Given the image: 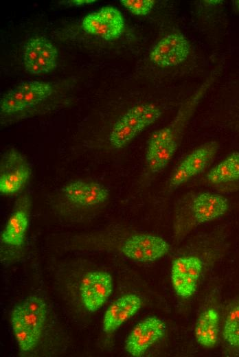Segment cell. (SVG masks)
I'll use <instances>...</instances> for the list:
<instances>
[{"instance_id":"1","label":"cell","mask_w":239,"mask_h":357,"mask_svg":"<svg viewBox=\"0 0 239 357\" xmlns=\"http://www.w3.org/2000/svg\"><path fill=\"white\" fill-rule=\"evenodd\" d=\"M196 100L185 104L174 120L155 131L150 136L146 152V163L149 171L157 174L166 168L179 145L181 134L192 115Z\"/></svg>"},{"instance_id":"2","label":"cell","mask_w":239,"mask_h":357,"mask_svg":"<svg viewBox=\"0 0 239 357\" xmlns=\"http://www.w3.org/2000/svg\"><path fill=\"white\" fill-rule=\"evenodd\" d=\"M177 212L175 234L181 238L193 227L212 221L224 215L229 209L228 199L212 192L187 194L179 203Z\"/></svg>"},{"instance_id":"3","label":"cell","mask_w":239,"mask_h":357,"mask_svg":"<svg viewBox=\"0 0 239 357\" xmlns=\"http://www.w3.org/2000/svg\"><path fill=\"white\" fill-rule=\"evenodd\" d=\"M46 318L47 305L38 295H30L13 308L11 325L22 352L30 351L38 344Z\"/></svg>"},{"instance_id":"4","label":"cell","mask_w":239,"mask_h":357,"mask_svg":"<svg viewBox=\"0 0 239 357\" xmlns=\"http://www.w3.org/2000/svg\"><path fill=\"white\" fill-rule=\"evenodd\" d=\"M163 111L152 103L139 104L130 108L114 124L109 135L113 148L121 149L161 116Z\"/></svg>"},{"instance_id":"5","label":"cell","mask_w":239,"mask_h":357,"mask_svg":"<svg viewBox=\"0 0 239 357\" xmlns=\"http://www.w3.org/2000/svg\"><path fill=\"white\" fill-rule=\"evenodd\" d=\"M53 93L52 84L41 81H27L9 90L1 99L0 111L13 115L38 105Z\"/></svg>"},{"instance_id":"6","label":"cell","mask_w":239,"mask_h":357,"mask_svg":"<svg viewBox=\"0 0 239 357\" xmlns=\"http://www.w3.org/2000/svg\"><path fill=\"white\" fill-rule=\"evenodd\" d=\"M219 148L216 141L206 142L190 152L172 172L168 189H175L203 172L210 164Z\"/></svg>"},{"instance_id":"7","label":"cell","mask_w":239,"mask_h":357,"mask_svg":"<svg viewBox=\"0 0 239 357\" xmlns=\"http://www.w3.org/2000/svg\"><path fill=\"white\" fill-rule=\"evenodd\" d=\"M31 168L25 157L14 148L4 152L0 162V192L11 195L21 191L27 183Z\"/></svg>"},{"instance_id":"8","label":"cell","mask_w":239,"mask_h":357,"mask_svg":"<svg viewBox=\"0 0 239 357\" xmlns=\"http://www.w3.org/2000/svg\"><path fill=\"white\" fill-rule=\"evenodd\" d=\"M58 56L54 44L42 36L29 38L23 47V65L26 71L32 74L53 71L56 67Z\"/></svg>"},{"instance_id":"9","label":"cell","mask_w":239,"mask_h":357,"mask_svg":"<svg viewBox=\"0 0 239 357\" xmlns=\"http://www.w3.org/2000/svg\"><path fill=\"white\" fill-rule=\"evenodd\" d=\"M190 50V42L183 34L172 32L163 36L152 47L149 58L155 65L168 68L185 61Z\"/></svg>"},{"instance_id":"10","label":"cell","mask_w":239,"mask_h":357,"mask_svg":"<svg viewBox=\"0 0 239 357\" xmlns=\"http://www.w3.org/2000/svg\"><path fill=\"white\" fill-rule=\"evenodd\" d=\"M82 29L106 41L118 38L123 33L125 23L122 14L115 7L105 6L87 14L82 22Z\"/></svg>"},{"instance_id":"11","label":"cell","mask_w":239,"mask_h":357,"mask_svg":"<svg viewBox=\"0 0 239 357\" xmlns=\"http://www.w3.org/2000/svg\"><path fill=\"white\" fill-rule=\"evenodd\" d=\"M203 263L194 255L182 256L172 264L171 281L177 295L183 298L190 297L195 292L201 275Z\"/></svg>"},{"instance_id":"12","label":"cell","mask_w":239,"mask_h":357,"mask_svg":"<svg viewBox=\"0 0 239 357\" xmlns=\"http://www.w3.org/2000/svg\"><path fill=\"white\" fill-rule=\"evenodd\" d=\"M170 248L168 242L159 236L139 233L126 239L122 247V252L133 260L150 262L166 255Z\"/></svg>"},{"instance_id":"13","label":"cell","mask_w":239,"mask_h":357,"mask_svg":"<svg viewBox=\"0 0 239 357\" xmlns=\"http://www.w3.org/2000/svg\"><path fill=\"white\" fill-rule=\"evenodd\" d=\"M166 330V325L161 319L155 316H148L133 327L126 340L125 349L132 356H141L161 338Z\"/></svg>"},{"instance_id":"14","label":"cell","mask_w":239,"mask_h":357,"mask_svg":"<svg viewBox=\"0 0 239 357\" xmlns=\"http://www.w3.org/2000/svg\"><path fill=\"white\" fill-rule=\"evenodd\" d=\"M112 290V277L105 271L87 273L80 287L83 305L90 312L98 310L107 301Z\"/></svg>"},{"instance_id":"15","label":"cell","mask_w":239,"mask_h":357,"mask_svg":"<svg viewBox=\"0 0 239 357\" xmlns=\"http://www.w3.org/2000/svg\"><path fill=\"white\" fill-rule=\"evenodd\" d=\"M141 304V298L133 293L126 294L115 299L104 313L103 331L107 334L114 332L139 311Z\"/></svg>"},{"instance_id":"16","label":"cell","mask_w":239,"mask_h":357,"mask_svg":"<svg viewBox=\"0 0 239 357\" xmlns=\"http://www.w3.org/2000/svg\"><path fill=\"white\" fill-rule=\"evenodd\" d=\"M65 196L72 203L81 206H93L106 201L109 196L103 185L84 180H76L61 189Z\"/></svg>"},{"instance_id":"17","label":"cell","mask_w":239,"mask_h":357,"mask_svg":"<svg viewBox=\"0 0 239 357\" xmlns=\"http://www.w3.org/2000/svg\"><path fill=\"white\" fill-rule=\"evenodd\" d=\"M207 183L217 188L231 189L239 183V152H234L207 174Z\"/></svg>"},{"instance_id":"18","label":"cell","mask_w":239,"mask_h":357,"mask_svg":"<svg viewBox=\"0 0 239 357\" xmlns=\"http://www.w3.org/2000/svg\"><path fill=\"white\" fill-rule=\"evenodd\" d=\"M219 314L214 308H208L198 318L194 327V336L199 345L212 348L218 340Z\"/></svg>"},{"instance_id":"19","label":"cell","mask_w":239,"mask_h":357,"mask_svg":"<svg viewBox=\"0 0 239 357\" xmlns=\"http://www.w3.org/2000/svg\"><path fill=\"white\" fill-rule=\"evenodd\" d=\"M28 226L26 209L18 208L10 215L1 233V242L8 245L20 247L23 244Z\"/></svg>"},{"instance_id":"20","label":"cell","mask_w":239,"mask_h":357,"mask_svg":"<svg viewBox=\"0 0 239 357\" xmlns=\"http://www.w3.org/2000/svg\"><path fill=\"white\" fill-rule=\"evenodd\" d=\"M223 336L230 346L239 348V302L233 306L227 314Z\"/></svg>"},{"instance_id":"21","label":"cell","mask_w":239,"mask_h":357,"mask_svg":"<svg viewBox=\"0 0 239 357\" xmlns=\"http://www.w3.org/2000/svg\"><path fill=\"white\" fill-rule=\"evenodd\" d=\"M120 2L130 13L136 16L149 14L155 3L154 0H120Z\"/></svg>"},{"instance_id":"22","label":"cell","mask_w":239,"mask_h":357,"mask_svg":"<svg viewBox=\"0 0 239 357\" xmlns=\"http://www.w3.org/2000/svg\"><path fill=\"white\" fill-rule=\"evenodd\" d=\"M95 2V0H69V1H60V4L68 5L70 6L73 5H87L91 4Z\"/></svg>"},{"instance_id":"23","label":"cell","mask_w":239,"mask_h":357,"mask_svg":"<svg viewBox=\"0 0 239 357\" xmlns=\"http://www.w3.org/2000/svg\"><path fill=\"white\" fill-rule=\"evenodd\" d=\"M205 2H207L209 4H218L220 2H222L221 1H206Z\"/></svg>"},{"instance_id":"24","label":"cell","mask_w":239,"mask_h":357,"mask_svg":"<svg viewBox=\"0 0 239 357\" xmlns=\"http://www.w3.org/2000/svg\"><path fill=\"white\" fill-rule=\"evenodd\" d=\"M235 2H236V5L238 9L239 10V0L236 1Z\"/></svg>"}]
</instances>
